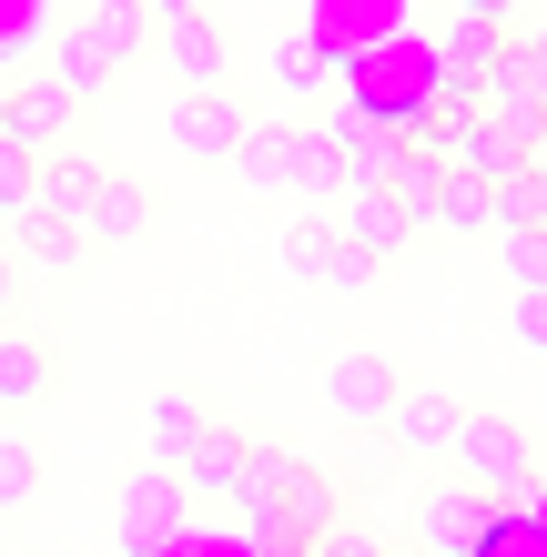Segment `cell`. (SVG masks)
Returning <instances> with one entry per match:
<instances>
[{"label": "cell", "instance_id": "1", "mask_svg": "<svg viewBox=\"0 0 547 557\" xmlns=\"http://www.w3.org/2000/svg\"><path fill=\"white\" fill-rule=\"evenodd\" d=\"M446 456H457V476L487 486V497H537V436L518 416H497V406H457Z\"/></svg>", "mask_w": 547, "mask_h": 557}, {"label": "cell", "instance_id": "2", "mask_svg": "<svg viewBox=\"0 0 547 557\" xmlns=\"http://www.w3.org/2000/svg\"><path fill=\"white\" fill-rule=\"evenodd\" d=\"M183 507H192V486H183V467H173V456L133 467V476H122V497H112V537H122V557H173Z\"/></svg>", "mask_w": 547, "mask_h": 557}, {"label": "cell", "instance_id": "3", "mask_svg": "<svg viewBox=\"0 0 547 557\" xmlns=\"http://www.w3.org/2000/svg\"><path fill=\"white\" fill-rule=\"evenodd\" d=\"M234 162H244L253 183H274V193H335V183H345L335 133H304V122H253Z\"/></svg>", "mask_w": 547, "mask_h": 557}, {"label": "cell", "instance_id": "4", "mask_svg": "<svg viewBox=\"0 0 547 557\" xmlns=\"http://www.w3.org/2000/svg\"><path fill=\"white\" fill-rule=\"evenodd\" d=\"M497 537V497L487 486H467V476H446L415 497V557H487Z\"/></svg>", "mask_w": 547, "mask_h": 557}, {"label": "cell", "instance_id": "5", "mask_svg": "<svg viewBox=\"0 0 547 557\" xmlns=\"http://www.w3.org/2000/svg\"><path fill=\"white\" fill-rule=\"evenodd\" d=\"M497 51H507V21H446L436 30V91H446V102H487V72H497Z\"/></svg>", "mask_w": 547, "mask_h": 557}, {"label": "cell", "instance_id": "6", "mask_svg": "<svg viewBox=\"0 0 547 557\" xmlns=\"http://www.w3.org/2000/svg\"><path fill=\"white\" fill-rule=\"evenodd\" d=\"M163 133H173V152H183V162H234L253 122H244V102H234V91H183Z\"/></svg>", "mask_w": 547, "mask_h": 557}, {"label": "cell", "instance_id": "7", "mask_svg": "<svg viewBox=\"0 0 547 557\" xmlns=\"http://www.w3.org/2000/svg\"><path fill=\"white\" fill-rule=\"evenodd\" d=\"M385 456H446V436H457V396L446 385H396V406H385Z\"/></svg>", "mask_w": 547, "mask_h": 557}, {"label": "cell", "instance_id": "8", "mask_svg": "<svg viewBox=\"0 0 547 557\" xmlns=\"http://www.w3.org/2000/svg\"><path fill=\"white\" fill-rule=\"evenodd\" d=\"M396 385H406V375L385 366V355H365V345H356V355H335L325 406H335L345 425H356V436H375V425H385V406H396Z\"/></svg>", "mask_w": 547, "mask_h": 557}, {"label": "cell", "instance_id": "9", "mask_svg": "<svg viewBox=\"0 0 547 557\" xmlns=\"http://www.w3.org/2000/svg\"><path fill=\"white\" fill-rule=\"evenodd\" d=\"M0 244H11V264H21V274H72L82 253H91V234H82L72 213H51V203L11 213V234H0Z\"/></svg>", "mask_w": 547, "mask_h": 557}, {"label": "cell", "instance_id": "10", "mask_svg": "<svg viewBox=\"0 0 547 557\" xmlns=\"http://www.w3.org/2000/svg\"><path fill=\"white\" fill-rule=\"evenodd\" d=\"M72 122H82V102H72L51 72H30V82L11 91V122H0V133H11L21 152H61V143H72Z\"/></svg>", "mask_w": 547, "mask_h": 557}, {"label": "cell", "instance_id": "11", "mask_svg": "<svg viewBox=\"0 0 547 557\" xmlns=\"http://www.w3.org/2000/svg\"><path fill=\"white\" fill-rule=\"evenodd\" d=\"M335 234L356 244V253H375V264H385V253H406L415 213H406V203H396L385 183H356V193H345V213H335Z\"/></svg>", "mask_w": 547, "mask_h": 557}, {"label": "cell", "instance_id": "12", "mask_svg": "<svg viewBox=\"0 0 547 557\" xmlns=\"http://www.w3.org/2000/svg\"><path fill=\"white\" fill-rule=\"evenodd\" d=\"M244 456H253V436H234V425H203L173 467H183V486L192 497H244Z\"/></svg>", "mask_w": 547, "mask_h": 557}, {"label": "cell", "instance_id": "13", "mask_svg": "<svg viewBox=\"0 0 547 557\" xmlns=\"http://www.w3.org/2000/svg\"><path fill=\"white\" fill-rule=\"evenodd\" d=\"M396 152H406V133H396V122H375V112L335 122V162H345V193H356V183H385V173H396Z\"/></svg>", "mask_w": 547, "mask_h": 557}, {"label": "cell", "instance_id": "14", "mask_svg": "<svg viewBox=\"0 0 547 557\" xmlns=\"http://www.w3.org/2000/svg\"><path fill=\"white\" fill-rule=\"evenodd\" d=\"M284 537H314V528H335V517H345V497H335V476L325 467H314V456H295V467H284Z\"/></svg>", "mask_w": 547, "mask_h": 557}, {"label": "cell", "instance_id": "15", "mask_svg": "<svg viewBox=\"0 0 547 557\" xmlns=\"http://www.w3.org/2000/svg\"><path fill=\"white\" fill-rule=\"evenodd\" d=\"M51 396V345L41 335H21V324H0V406H41Z\"/></svg>", "mask_w": 547, "mask_h": 557}, {"label": "cell", "instance_id": "16", "mask_svg": "<svg viewBox=\"0 0 547 557\" xmlns=\"http://www.w3.org/2000/svg\"><path fill=\"white\" fill-rule=\"evenodd\" d=\"M163 61L183 72V91H223V41H213V21H203V11L163 21Z\"/></svg>", "mask_w": 547, "mask_h": 557}, {"label": "cell", "instance_id": "17", "mask_svg": "<svg viewBox=\"0 0 547 557\" xmlns=\"http://www.w3.org/2000/svg\"><path fill=\"white\" fill-rule=\"evenodd\" d=\"M41 72H51L61 91H72V102H102V91H112V72H122V61H112L102 41H91V30H61V41H51V61H41Z\"/></svg>", "mask_w": 547, "mask_h": 557}, {"label": "cell", "instance_id": "18", "mask_svg": "<svg viewBox=\"0 0 547 557\" xmlns=\"http://www.w3.org/2000/svg\"><path fill=\"white\" fill-rule=\"evenodd\" d=\"M142 223H152V203H142V183H122V173H102V193L82 203V234L91 244H142Z\"/></svg>", "mask_w": 547, "mask_h": 557}, {"label": "cell", "instance_id": "19", "mask_svg": "<svg viewBox=\"0 0 547 557\" xmlns=\"http://www.w3.org/2000/svg\"><path fill=\"white\" fill-rule=\"evenodd\" d=\"M91 193H102V162H91V152H72V143L41 152V193H30V203H51V213H72V223H82Z\"/></svg>", "mask_w": 547, "mask_h": 557}, {"label": "cell", "instance_id": "20", "mask_svg": "<svg viewBox=\"0 0 547 557\" xmlns=\"http://www.w3.org/2000/svg\"><path fill=\"white\" fill-rule=\"evenodd\" d=\"M426 223H436V234H457V244H467V234H497V193L476 183V173H446V193H436Z\"/></svg>", "mask_w": 547, "mask_h": 557}, {"label": "cell", "instance_id": "21", "mask_svg": "<svg viewBox=\"0 0 547 557\" xmlns=\"http://www.w3.org/2000/svg\"><path fill=\"white\" fill-rule=\"evenodd\" d=\"M446 173H457L446 152H415V143H406V152H396V173H385V193H396V203L426 223V213H436V193H446Z\"/></svg>", "mask_w": 547, "mask_h": 557}, {"label": "cell", "instance_id": "22", "mask_svg": "<svg viewBox=\"0 0 547 557\" xmlns=\"http://www.w3.org/2000/svg\"><path fill=\"white\" fill-rule=\"evenodd\" d=\"M91 41H102L112 61H142V41H152V11H142V0H91Z\"/></svg>", "mask_w": 547, "mask_h": 557}, {"label": "cell", "instance_id": "23", "mask_svg": "<svg viewBox=\"0 0 547 557\" xmlns=\"http://www.w3.org/2000/svg\"><path fill=\"white\" fill-rule=\"evenodd\" d=\"M203 396H183V385H163V396H152V456H183L192 436H203Z\"/></svg>", "mask_w": 547, "mask_h": 557}, {"label": "cell", "instance_id": "24", "mask_svg": "<svg viewBox=\"0 0 547 557\" xmlns=\"http://www.w3.org/2000/svg\"><path fill=\"white\" fill-rule=\"evenodd\" d=\"M325 72H335V41H314V30H295V41L274 51V82L295 91V102H304V91H325Z\"/></svg>", "mask_w": 547, "mask_h": 557}, {"label": "cell", "instance_id": "25", "mask_svg": "<svg viewBox=\"0 0 547 557\" xmlns=\"http://www.w3.org/2000/svg\"><path fill=\"white\" fill-rule=\"evenodd\" d=\"M497 234H507V284L547 294V234H537V223H497Z\"/></svg>", "mask_w": 547, "mask_h": 557}, {"label": "cell", "instance_id": "26", "mask_svg": "<svg viewBox=\"0 0 547 557\" xmlns=\"http://www.w3.org/2000/svg\"><path fill=\"white\" fill-rule=\"evenodd\" d=\"M30 193H41V152H21L11 133H0V223L30 213Z\"/></svg>", "mask_w": 547, "mask_h": 557}, {"label": "cell", "instance_id": "27", "mask_svg": "<svg viewBox=\"0 0 547 557\" xmlns=\"http://www.w3.org/2000/svg\"><path fill=\"white\" fill-rule=\"evenodd\" d=\"M325 253H335V213H304L295 234H284V274L314 284V264H325Z\"/></svg>", "mask_w": 547, "mask_h": 557}, {"label": "cell", "instance_id": "28", "mask_svg": "<svg viewBox=\"0 0 547 557\" xmlns=\"http://www.w3.org/2000/svg\"><path fill=\"white\" fill-rule=\"evenodd\" d=\"M30 497H41V456H30L21 436H0V517L30 507Z\"/></svg>", "mask_w": 547, "mask_h": 557}, {"label": "cell", "instance_id": "29", "mask_svg": "<svg viewBox=\"0 0 547 557\" xmlns=\"http://www.w3.org/2000/svg\"><path fill=\"white\" fill-rule=\"evenodd\" d=\"M365 274H375V253H356L345 234H335V253H325V264H314V284H325V294H365Z\"/></svg>", "mask_w": 547, "mask_h": 557}, {"label": "cell", "instance_id": "30", "mask_svg": "<svg viewBox=\"0 0 547 557\" xmlns=\"http://www.w3.org/2000/svg\"><path fill=\"white\" fill-rule=\"evenodd\" d=\"M304 547H314V557H385V547H375V537L356 528V517H335V528H314Z\"/></svg>", "mask_w": 547, "mask_h": 557}, {"label": "cell", "instance_id": "31", "mask_svg": "<svg viewBox=\"0 0 547 557\" xmlns=\"http://www.w3.org/2000/svg\"><path fill=\"white\" fill-rule=\"evenodd\" d=\"M507 324H518L527 355H547V294H518V305H507Z\"/></svg>", "mask_w": 547, "mask_h": 557}, {"label": "cell", "instance_id": "32", "mask_svg": "<svg viewBox=\"0 0 547 557\" xmlns=\"http://www.w3.org/2000/svg\"><path fill=\"white\" fill-rule=\"evenodd\" d=\"M446 11H467V21H507V30H518V0H446Z\"/></svg>", "mask_w": 547, "mask_h": 557}, {"label": "cell", "instance_id": "33", "mask_svg": "<svg viewBox=\"0 0 547 557\" xmlns=\"http://www.w3.org/2000/svg\"><path fill=\"white\" fill-rule=\"evenodd\" d=\"M11 305H21V264H11V244H0V324H11Z\"/></svg>", "mask_w": 547, "mask_h": 557}, {"label": "cell", "instance_id": "34", "mask_svg": "<svg viewBox=\"0 0 547 557\" xmlns=\"http://www.w3.org/2000/svg\"><path fill=\"white\" fill-rule=\"evenodd\" d=\"M527 173H547V112H537V133H527Z\"/></svg>", "mask_w": 547, "mask_h": 557}, {"label": "cell", "instance_id": "35", "mask_svg": "<svg viewBox=\"0 0 547 557\" xmlns=\"http://www.w3.org/2000/svg\"><path fill=\"white\" fill-rule=\"evenodd\" d=\"M527 61H537V82H547V30H527Z\"/></svg>", "mask_w": 547, "mask_h": 557}, {"label": "cell", "instance_id": "36", "mask_svg": "<svg viewBox=\"0 0 547 557\" xmlns=\"http://www.w3.org/2000/svg\"><path fill=\"white\" fill-rule=\"evenodd\" d=\"M537 234H547V173H537Z\"/></svg>", "mask_w": 547, "mask_h": 557}, {"label": "cell", "instance_id": "37", "mask_svg": "<svg viewBox=\"0 0 547 557\" xmlns=\"http://www.w3.org/2000/svg\"><path fill=\"white\" fill-rule=\"evenodd\" d=\"M0 122H11V82H0Z\"/></svg>", "mask_w": 547, "mask_h": 557}]
</instances>
